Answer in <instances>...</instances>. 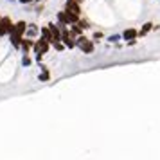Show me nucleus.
<instances>
[{
	"label": "nucleus",
	"instance_id": "nucleus-1",
	"mask_svg": "<svg viewBox=\"0 0 160 160\" xmlns=\"http://www.w3.org/2000/svg\"><path fill=\"white\" fill-rule=\"evenodd\" d=\"M49 49H51V43L42 36H40V40L32 42V51H34V54H47Z\"/></svg>",
	"mask_w": 160,
	"mask_h": 160
},
{
	"label": "nucleus",
	"instance_id": "nucleus-19",
	"mask_svg": "<svg viewBox=\"0 0 160 160\" xmlns=\"http://www.w3.org/2000/svg\"><path fill=\"white\" fill-rule=\"evenodd\" d=\"M22 65H23V67H29V65H31V58L27 56V54H23V58H22Z\"/></svg>",
	"mask_w": 160,
	"mask_h": 160
},
{
	"label": "nucleus",
	"instance_id": "nucleus-23",
	"mask_svg": "<svg viewBox=\"0 0 160 160\" xmlns=\"http://www.w3.org/2000/svg\"><path fill=\"white\" fill-rule=\"evenodd\" d=\"M34 2H43V0H34Z\"/></svg>",
	"mask_w": 160,
	"mask_h": 160
},
{
	"label": "nucleus",
	"instance_id": "nucleus-22",
	"mask_svg": "<svg viewBox=\"0 0 160 160\" xmlns=\"http://www.w3.org/2000/svg\"><path fill=\"white\" fill-rule=\"evenodd\" d=\"M20 4H31V2H34V0H18Z\"/></svg>",
	"mask_w": 160,
	"mask_h": 160
},
{
	"label": "nucleus",
	"instance_id": "nucleus-18",
	"mask_svg": "<svg viewBox=\"0 0 160 160\" xmlns=\"http://www.w3.org/2000/svg\"><path fill=\"white\" fill-rule=\"evenodd\" d=\"M51 45H54V49H56V51H63V49H65V45L61 43V42H52Z\"/></svg>",
	"mask_w": 160,
	"mask_h": 160
},
{
	"label": "nucleus",
	"instance_id": "nucleus-24",
	"mask_svg": "<svg viewBox=\"0 0 160 160\" xmlns=\"http://www.w3.org/2000/svg\"><path fill=\"white\" fill-rule=\"evenodd\" d=\"M81 2H83V0H78V4H81Z\"/></svg>",
	"mask_w": 160,
	"mask_h": 160
},
{
	"label": "nucleus",
	"instance_id": "nucleus-8",
	"mask_svg": "<svg viewBox=\"0 0 160 160\" xmlns=\"http://www.w3.org/2000/svg\"><path fill=\"white\" fill-rule=\"evenodd\" d=\"M25 29H27V23L23 22H16L15 23V27H13V31H15L16 34H20V36H23V34H25Z\"/></svg>",
	"mask_w": 160,
	"mask_h": 160
},
{
	"label": "nucleus",
	"instance_id": "nucleus-14",
	"mask_svg": "<svg viewBox=\"0 0 160 160\" xmlns=\"http://www.w3.org/2000/svg\"><path fill=\"white\" fill-rule=\"evenodd\" d=\"M58 23H65V25H68V23H67L65 11H59V13H58Z\"/></svg>",
	"mask_w": 160,
	"mask_h": 160
},
{
	"label": "nucleus",
	"instance_id": "nucleus-20",
	"mask_svg": "<svg viewBox=\"0 0 160 160\" xmlns=\"http://www.w3.org/2000/svg\"><path fill=\"white\" fill-rule=\"evenodd\" d=\"M99 38H102V32H97V31H95L94 32V40H99Z\"/></svg>",
	"mask_w": 160,
	"mask_h": 160
},
{
	"label": "nucleus",
	"instance_id": "nucleus-5",
	"mask_svg": "<svg viewBox=\"0 0 160 160\" xmlns=\"http://www.w3.org/2000/svg\"><path fill=\"white\" fill-rule=\"evenodd\" d=\"M20 49L23 51V54H29V51L32 49V40H31V38H22V42H20Z\"/></svg>",
	"mask_w": 160,
	"mask_h": 160
},
{
	"label": "nucleus",
	"instance_id": "nucleus-2",
	"mask_svg": "<svg viewBox=\"0 0 160 160\" xmlns=\"http://www.w3.org/2000/svg\"><path fill=\"white\" fill-rule=\"evenodd\" d=\"M47 27H49V31L52 32V38H54V42H59V36H61V29H59L58 23H47Z\"/></svg>",
	"mask_w": 160,
	"mask_h": 160
},
{
	"label": "nucleus",
	"instance_id": "nucleus-13",
	"mask_svg": "<svg viewBox=\"0 0 160 160\" xmlns=\"http://www.w3.org/2000/svg\"><path fill=\"white\" fill-rule=\"evenodd\" d=\"M70 25H72V29H70V32L74 34V38H76V36H79V34H83V29H81V27L78 25V23H70Z\"/></svg>",
	"mask_w": 160,
	"mask_h": 160
},
{
	"label": "nucleus",
	"instance_id": "nucleus-3",
	"mask_svg": "<svg viewBox=\"0 0 160 160\" xmlns=\"http://www.w3.org/2000/svg\"><path fill=\"white\" fill-rule=\"evenodd\" d=\"M38 27H36V23H27V29H25V34L23 36L25 38H34V36H38Z\"/></svg>",
	"mask_w": 160,
	"mask_h": 160
},
{
	"label": "nucleus",
	"instance_id": "nucleus-12",
	"mask_svg": "<svg viewBox=\"0 0 160 160\" xmlns=\"http://www.w3.org/2000/svg\"><path fill=\"white\" fill-rule=\"evenodd\" d=\"M122 38L124 40H135V38H137V31L135 29H126L122 32Z\"/></svg>",
	"mask_w": 160,
	"mask_h": 160
},
{
	"label": "nucleus",
	"instance_id": "nucleus-11",
	"mask_svg": "<svg viewBox=\"0 0 160 160\" xmlns=\"http://www.w3.org/2000/svg\"><path fill=\"white\" fill-rule=\"evenodd\" d=\"M40 32H42V38H45L49 43H52V42H54V38H52V32L49 31V27H43V29L40 31Z\"/></svg>",
	"mask_w": 160,
	"mask_h": 160
},
{
	"label": "nucleus",
	"instance_id": "nucleus-16",
	"mask_svg": "<svg viewBox=\"0 0 160 160\" xmlns=\"http://www.w3.org/2000/svg\"><path fill=\"white\" fill-rule=\"evenodd\" d=\"M76 23L79 25L81 29H88V27H90V25H88V22H87V20H81V18H78V22H76Z\"/></svg>",
	"mask_w": 160,
	"mask_h": 160
},
{
	"label": "nucleus",
	"instance_id": "nucleus-10",
	"mask_svg": "<svg viewBox=\"0 0 160 160\" xmlns=\"http://www.w3.org/2000/svg\"><path fill=\"white\" fill-rule=\"evenodd\" d=\"M151 29H153V23H151V22H146L144 27H142L140 31H137V36H144V34H148Z\"/></svg>",
	"mask_w": 160,
	"mask_h": 160
},
{
	"label": "nucleus",
	"instance_id": "nucleus-6",
	"mask_svg": "<svg viewBox=\"0 0 160 160\" xmlns=\"http://www.w3.org/2000/svg\"><path fill=\"white\" fill-rule=\"evenodd\" d=\"M79 49H81V52H85V54H92V52H94V43L87 38V40L79 45Z\"/></svg>",
	"mask_w": 160,
	"mask_h": 160
},
{
	"label": "nucleus",
	"instance_id": "nucleus-9",
	"mask_svg": "<svg viewBox=\"0 0 160 160\" xmlns=\"http://www.w3.org/2000/svg\"><path fill=\"white\" fill-rule=\"evenodd\" d=\"M65 16H67V23H68V25H70V23H76L78 18H79V15H76L72 11H65Z\"/></svg>",
	"mask_w": 160,
	"mask_h": 160
},
{
	"label": "nucleus",
	"instance_id": "nucleus-15",
	"mask_svg": "<svg viewBox=\"0 0 160 160\" xmlns=\"http://www.w3.org/2000/svg\"><path fill=\"white\" fill-rule=\"evenodd\" d=\"M38 79H40V81H49V79H51V76H49V70H42V74L38 76Z\"/></svg>",
	"mask_w": 160,
	"mask_h": 160
},
{
	"label": "nucleus",
	"instance_id": "nucleus-4",
	"mask_svg": "<svg viewBox=\"0 0 160 160\" xmlns=\"http://www.w3.org/2000/svg\"><path fill=\"white\" fill-rule=\"evenodd\" d=\"M22 38L23 36L16 34L15 31H11V32H9V40H11V45H13L15 49H20V42H22Z\"/></svg>",
	"mask_w": 160,
	"mask_h": 160
},
{
	"label": "nucleus",
	"instance_id": "nucleus-21",
	"mask_svg": "<svg viewBox=\"0 0 160 160\" xmlns=\"http://www.w3.org/2000/svg\"><path fill=\"white\" fill-rule=\"evenodd\" d=\"M6 34H8V32L4 31V27H2V23H0V36H6Z\"/></svg>",
	"mask_w": 160,
	"mask_h": 160
},
{
	"label": "nucleus",
	"instance_id": "nucleus-7",
	"mask_svg": "<svg viewBox=\"0 0 160 160\" xmlns=\"http://www.w3.org/2000/svg\"><path fill=\"white\" fill-rule=\"evenodd\" d=\"M0 23H2V27H4V31H6V32H11V31H13V27H15V23L11 22V20H9L8 16H4V18H0Z\"/></svg>",
	"mask_w": 160,
	"mask_h": 160
},
{
	"label": "nucleus",
	"instance_id": "nucleus-17",
	"mask_svg": "<svg viewBox=\"0 0 160 160\" xmlns=\"http://www.w3.org/2000/svg\"><path fill=\"white\" fill-rule=\"evenodd\" d=\"M121 38H122L121 34H112V36H108V42H110V43H117Z\"/></svg>",
	"mask_w": 160,
	"mask_h": 160
}]
</instances>
